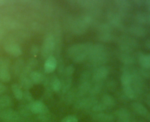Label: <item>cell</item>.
Wrapping results in <instances>:
<instances>
[{
    "instance_id": "7a4b0ae2",
    "label": "cell",
    "mask_w": 150,
    "mask_h": 122,
    "mask_svg": "<svg viewBox=\"0 0 150 122\" xmlns=\"http://www.w3.org/2000/svg\"><path fill=\"white\" fill-rule=\"evenodd\" d=\"M55 47V40L54 36L49 34L46 36L44 39L43 44L42 46L41 53L43 57L47 58L50 55H52Z\"/></svg>"
},
{
    "instance_id": "d4e9b609",
    "label": "cell",
    "mask_w": 150,
    "mask_h": 122,
    "mask_svg": "<svg viewBox=\"0 0 150 122\" xmlns=\"http://www.w3.org/2000/svg\"><path fill=\"white\" fill-rule=\"evenodd\" d=\"M51 87L53 91L59 92L62 89V82L57 77H54L52 80Z\"/></svg>"
},
{
    "instance_id": "3957f363",
    "label": "cell",
    "mask_w": 150,
    "mask_h": 122,
    "mask_svg": "<svg viewBox=\"0 0 150 122\" xmlns=\"http://www.w3.org/2000/svg\"><path fill=\"white\" fill-rule=\"evenodd\" d=\"M92 46L93 45L90 43H81L74 44L69 48L67 50V53L69 55L71 58L83 52H87L88 53L89 55Z\"/></svg>"
},
{
    "instance_id": "ffe728a7",
    "label": "cell",
    "mask_w": 150,
    "mask_h": 122,
    "mask_svg": "<svg viewBox=\"0 0 150 122\" xmlns=\"http://www.w3.org/2000/svg\"><path fill=\"white\" fill-rule=\"evenodd\" d=\"M132 82V76L128 72L124 73L121 76V82L123 87L131 86Z\"/></svg>"
},
{
    "instance_id": "d590c367",
    "label": "cell",
    "mask_w": 150,
    "mask_h": 122,
    "mask_svg": "<svg viewBox=\"0 0 150 122\" xmlns=\"http://www.w3.org/2000/svg\"><path fill=\"white\" fill-rule=\"evenodd\" d=\"M90 78V73L87 71H84L80 76V81L81 82H86V81H89V79Z\"/></svg>"
},
{
    "instance_id": "83f0119b",
    "label": "cell",
    "mask_w": 150,
    "mask_h": 122,
    "mask_svg": "<svg viewBox=\"0 0 150 122\" xmlns=\"http://www.w3.org/2000/svg\"><path fill=\"white\" fill-rule=\"evenodd\" d=\"M101 84L99 82H97V83H96L93 87L91 86V88L90 89V93L92 95H95L97 93H98L100 92V91L101 89Z\"/></svg>"
},
{
    "instance_id": "7bdbcfd3",
    "label": "cell",
    "mask_w": 150,
    "mask_h": 122,
    "mask_svg": "<svg viewBox=\"0 0 150 122\" xmlns=\"http://www.w3.org/2000/svg\"><path fill=\"white\" fill-rule=\"evenodd\" d=\"M6 90V87L4 84L0 83V94L3 93Z\"/></svg>"
},
{
    "instance_id": "8d00e7d4",
    "label": "cell",
    "mask_w": 150,
    "mask_h": 122,
    "mask_svg": "<svg viewBox=\"0 0 150 122\" xmlns=\"http://www.w3.org/2000/svg\"><path fill=\"white\" fill-rule=\"evenodd\" d=\"M115 3L118 6L123 9L128 8L129 5V4L127 1H115Z\"/></svg>"
},
{
    "instance_id": "e575fe53",
    "label": "cell",
    "mask_w": 150,
    "mask_h": 122,
    "mask_svg": "<svg viewBox=\"0 0 150 122\" xmlns=\"http://www.w3.org/2000/svg\"><path fill=\"white\" fill-rule=\"evenodd\" d=\"M74 71V68L73 66L72 65H69L64 69V75L66 76L69 77L72 75Z\"/></svg>"
},
{
    "instance_id": "9a60e30c",
    "label": "cell",
    "mask_w": 150,
    "mask_h": 122,
    "mask_svg": "<svg viewBox=\"0 0 150 122\" xmlns=\"http://www.w3.org/2000/svg\"><path fill=\"white\" fill-rule=\"evenodd\" d=\"M90 88H91V85L89 81L81 82L78 88L77 95L79 96H82L84 95H85L87 92H89Z\"/></svg>"
},
{
    "instance_id": "7402d4cb",
    "label": "cell",
    "mask_w": 150,
    "mask_h": 122,
    "mask_svg": "<svg viewBox=\"0 0 150 122\" xmlns=\"http://www.w3.org/2000/svg\"><path fill=\"white\" fill-rule=\"evenodd\" d=\"M12 102L11 97L4 95L0 96V107H8L12 105Z\"/></svg>"
},
{
    "instance_id": "484cf974",
    "label": "cell",
    "mask_w": 150,
    "mask_h": 122,
    "mask_svg": "<svg viewBox=\"0 0 150 122\" xmlns=\"http://www.w3.org/2000/svg\"><path fill=\"white\" fill-rule=\"evenodd\" d=\"M107 106L104 105L102 102L101 103H96L92 107L91 110L96 113H99L102 111H104L106 109Z\"/></svg>"
},
{
    "instance_id": "ac0fdd59",
    "label": "cell",
    "mask_w": 150,
    "mask_h": 122,
    "mask_svg": "<svg viewBox=\"0 0 150 122\" xmlns=\"http://www.w3.org/2000/svg\"><path fill=\"white\" fill-rule=\"evenodd\" d=\"M33 82L30 80V78L27 76H20V85L25 90H29L33 86Z\"/></svg>"
},
{
    "instance_id": "44dd1931",
    "label": "cell",
    "mask_w": 150,
    "mask_h": 122,
    "mask_svg": "<svg viewBox=\"0 0 150 122\" xmlns=\"http://www.w3.org/2000/svg\"><path fill=\"white\" fill-rule=\"evenodd\" d=\"M102 103L107 107H112L115 105V102L114 97L109 94H104L101 98Z\"/></svg>"
},
{
    "instance_id": "ee69618b",
    "label": "cell",
    "mask_w": 150,
    "mask_h": 122,
    "mask_svg": "<svg viewBox=\"0 0 150 122\" xmlns=\"http://www.w3.org/2000/svg\"><path fill=\"white\" fill-rule=\"evenodd\" d=\"M145 46L147 47V48L150 50V40H148L145 42Z\"/></svg>"
},
{
    "instance_id": "7dc6e473",
    "label": "cell",
    "mask_w": 150,
    "mask_h": 122,
    "mask_svg": "<svg viewBox=\"0 0 150 122\" xmlns=\"http://www.w3.org/2000/svg\"><path fill=\"white\" fill-rule=\"evenodd\" d=\"M4 4H5L4 1H0V5H2Z\"/></svg>"
},
{
    "instance_id": "6da1fadb",
    "label": "cell",
    "mask_w": 150,
    "mask_h": 122,
    "mask_svg": "<svg viewBox=\"0 0 150 122\" xmlns=\"http://www.w3.org/2000/svg\"><path fill=\"white\" fill-rule=\"evenodd\" d=\"M89 55L94 62L101 64L106 61V55L104 51V47L100 44L93 45Z\"/></svg>"
},
{
    "instance_id": "7c38bea8",
    "label": "cell",
    "mask_w": 150,
    "mask_h": 122,
    "mask_svg": "<svg viewBox=\"0 0 150 122\" xmlns=\"http://www.w3.org/2000/svg\"><path fill=\"white\" fill-rule=\"evenodd\" d=\"M114 114L115 116L121 121L129 120L131 117L130 112L127 109L124 108H120L117 109L115 110Z\"/></svg>"
},
{
    "instance_id": "bcb514c9",
    "label": "cell",
    "mask_w": 150,
    "mask_h": 122,
    "mask_svg": "<svg viewBox=\"0 0 150 122\" xmlns=\"http://www.w3.org/2000/svg\"><path fill=\"white\" fill-rule=\"evenodd\" d=\"M146 102H147V104L150 107V95H148V96H147V101H146Z\"/></svg>"
},
{
    "instance_id": "4fadbf2b",
    "label": "cell",
    "mask_w": 150,
    "mask_h": 122,
    "mask_svg": "<svg viewBox=\"0 0 150 122\" xmlns=\"http://www.w3.org/2000/svg\"><path fill=\"white\" fill-rule=\"evenodd\" d=\"M29 78L33 83L35 84L40 83L44 79L43 75L40 72L36 71H31L29 74Z\"/></svg>"
},
{
    "instance_id": "277c9868",
    "label": "cell",
    "mask_w": 150,
    "mask_h": 122,
    "mask_svg": "<svg viewBox=\"0 0 150 122\" xmlns=\"http://www.w3.org/2000/svg\"><path fill=\"white\" fill-rule=\"evenodd\" d=\"M28 106L30 111L34 114H40L49 113L47 107L42 102L39 100L32 101Z\"/></svg>"
},
{
    "instance_id": "60d3db41",
    "label": "cell",
    "mask_w": 150,
    "mask_h": 122,
    "mask_svg": "<svg viewBox=\"0 0 150 122\" xmlns=\"http://www.w3.org/2000/svg\"><path fill=\"white\" fill-rule=\"evenodd\" d=\"M50 118L49 113H44V114H40L39 115V118L41 120L45 121L49 120Z\"/></svg>"
},
{
    "instance_id": "8992f818",
    "label": "cell",
    "mask_w": 150,
    "mask_h": 122,
    "mask_svg": "<svg viewBox=\"0 0 150 122\" xmlns=\"http://www.w3.org/2000/svg\"><path fill=\"white\" fill-rule=\"evenodd\" d=\"M96 103L97 100L95 97H90L86 98H83L77 100L74 104V107L77 109H84L92 107Z\"/></svg>"
},
{
    "instance_id": "f6af8a7d",
    "label": "cell",
    "mask_w": 150,
    "mask_h": 122,
    "mask_svg": "<svg viewBox=\"0 0 150 122\" xmlns=\"http://www.w3.org/2000/svg\"><path fill=\"white\" fill-rule=\"evenodd\" d=\"M145 4L146 5L147 9L150 11V1H146L145 2Z\"/></svg>"
},
{
    "instance_id": "cb8c5ba5",
    "label": "cell",
    "mask_w": 150,
    "mask_h": 122,
    "mask_svg": "<svg viewBox=\"0 0 150 122\" xmlns=\"http://www.w3.org/2000/svg\"><path fill=\"white\" fill-rule=\"evenodd\" d=\"M123 91L124 94L127 97L131 99H133L135 98L136 93L135 92L134 89L131 86H127L123 87Z\"/></svg>"
},
{
    "instance_id": "e0dca14e",
    "label": "cell",
    "mask_w": 150,
    "mask_h": 122,
    "mask_svg": "<svg viewBox=\"0 0 150 122\" xmlns=\"http://www.w3.org/2000/svg\"><path fill=\"white\" fill-rule=\"evenodd\" d=\"M107 16L108 20L112 25L116 27H120L121 25V19L118 15L110 12L108 14Z\"/></svg>"
},
{
    "instance_id": "d6a6232c",
    "label": "cell",
    "mask_w": 150,
    "mask_h": 122,
    "mask_svg": "<svg viewBox=\"0 0 150 122\" xmlns=\"http://www.w3.org/2000/svg\"><path fill=\"white\" fill-rule=\"evenodd\" d=\"M10 64V61L5 57L0 58V69L6 68L8 69Z\"/></svg>"
},
{
    "instance_id": "4316f807",
    "label": "cell",
    "mask_w": 150,
    "mask_h": 122,
    "mask_svg": "<svg viewBox=\"0 0 150 122\" xmlns=\"http://www.w3.org/2000/svg\"><path fill=\"white\" fill-rule=\"evenodd\" d=\"M23 68V61L22 60H18L13 67L14 72L16 74H18L22 72Z\"/></svg>"
},
{
    "instance_id": "c3c4849f",
    "label": "cell",
    "mask_w": 150,
    "mask_h": 122,
    "mask_svg": "<svg viewBox=\"0 0 150 122\" xmlns=\"http://www.w3.org/2000/svg\"><path fill=\"white\" fill-rule=\"evenodd\" d=\"M121 122H131V121H130L129 120H128V121H122Z\"/></svg>"
},
{
    "instance_id": "9c48e42d",
    "label": "cell",
    "mask_w": 150,
    "mask_h": 122,
    "mask_svg": "<svg viewBox=\"0 0 150 122\" xmlns=\"http://www.w3.org/2000/svg\"><path fill=\"white\" fill-rule=\"evenodd\" d=\"M108 74V69L105 67L98 68L93 74V79L96 82H99L107 77Z\"/></svg>"
},
{
    "instance_id": "603a6c76",
    "label": "cell",
    "mask_w": 150,
    "mask_h": 122,
    "mask_svg": "<svg viewBox=\"0 0 150 122\" xmlns=\"http://www.w3.org/2000/svg\"><path fill=\"white\" fill-rule=\"evenodd\" d=\"M0 79L4 82H8L11 80V74L8 69H0Z\"/></svg>"
},
{
    "instance_id": "f1b7e54d",
    "label": "cell",
    "mask_w": 150,
    "mask_h": 122,
    "mask_svg": "<svg viewBox=\"0 0 150 122\" xmlns=\"http://www.w3.org/2000/svg\"><path fill=\"white\" fill-rule=\"evenodd\" d=\"M71 83V79L67 78L66 79V80L63 82V83H62V89L63 92H66L68 91V90L70 89V86Z\"/></svg>"
},
{
    "instance_id": "f546056e",
    "label": "cell",
    "mask_w": 150,
    "mask_h": 122,
    "mask_svg": "<svg viewBox=\"0 0 150 122\" xmlns=\"http://www.w3.org/2000/svg\"><path fill=\"white\" fill-rule=\"evenodd\" d=\"M120 59L121 61L126 64H132L134 62V58L131 57V55H127V54H123L121 56Z\"/></svg>"
},
{
    "instance_id": "836d02e7",
    "label": "cell",
    "mask_w": 150,
    "mask_h": 122,
    "mask_svg": "<svg viewBox=\"0 0 150 122\" xmlns=\"http://www.w3.org/2000/svg\"><path fill=\"white\" fill-rule=\"evenodd\" d=\"M60 122H78V119L74 115H68L64 117Z\"/></svg>"
},
{
    "instance_id": "b9f144b4",
    "label": "cell",
    "mask_w": 150,
    "mask_h": 122,
    "mask_svg": "<svg viewBox=\"0 0 150 122\" xmlns=\"http://www.w3.org/2000/svg\"><path fill=\"white\" fill-rule=\"evenodd\" d=\"M30 53L33 55L36 56L39 53L38 47L37 46H33L30 48Z\"/></svg>"
},
{
    "instance_id": "d6986e66",
    "label": "cell",
    "mask_w": 150,
    "mask_h": 122,
    "mask_svg": "<svg viewBox=\"0 0 150 122\" xmlns=\"http://www.w3.org/2000/svg\"><path fill=\"white\" fill-rule=\"evenodd\" d=\"M11 89L16 99L21 100L23 98V91L18 84L13 83L11 86Z\"/></svg>"
},
{
    "instance_id": "ab89813d",
    "label": "cell",
    "mask_w": 150,
    "mask_h": 122,
    "mask_svg": "<svg viewBox=\"0 0 150 122\" xmlns=\"http://www.w3.org/2000/svg\"><path fill=\"white\" fill-rule=\"evenodd\" d=\"M137 20L141 23H144L146 22V17L144 13H139L137 16Z\"/></svg>"
},
{
    "instance_id": "52a82bcc",
    "label": "cell",
    "mask_w": 150,
    "mask_h": 122,
    "mask_svg": "<svg viewBox=\"0 0 150 122\" xmlns=\"http://www.w3.org/2000/svg\"><path fill=\"white\" fill-rule=\"evenodd\" d=\"M6 52L14 57H19L22 53L21 47L16 43H8L4 46Z\"/></svg>"
},
{
    "instance_id": "4dcf8cb0",
    "label": "cell",
    "mask_w": 150,
    "mask_h": 122,
    "mask_svg": "<svg viewBox=\"0 0 150 122\" xmlns=\"http://www.w3.org/2000/svg\"><path fill=\"white\" fill-rule=\"evenodd\" d=\"M99 38L103 41H109L112 39V36L111 33H101L100 34Z\"/></svg>"
},
{
    "instance_id": "ba28073f",
    "label": "cell",
    "mask_w": 150,
    "mask_h": 122,
    "mask_svg": "<svg viewBox=\"0 0 150 122\" xmlns=\"http://www.w3.org/2000/svg\"><path fill=\"white\" fill-rule=\"evenodd\" d=\"M57 60L53 55H50L48 57L44 64V69L46 73H52L56 68Z\"/></svg>"
},
{
    "instance_id": "30bf717a",
    "label": "cell",
    "mask_w": 150,
    "mask_h": 122,
    "mask_svg": "<svg viewBox=\"0 0 150 122\" xmlns=\"http://www.w3.org/2000/svg\"><path fill=\"white\" fill-rule=\"evenodd\" d=\"M93 120L98 122H111L114 120V116L109 113H96L92 116Z\"/></svg>"
},
{
    "instance_id": "74e56055",
    "label": "cell",
    "mask_w": 150,
    "mask_h": 122,
    "mask_svg": "<svg viewBox=\"0 0 150 122\" xmlns=\"http://www.w3.org/2000/svg\"><path fill=\"white\" fill-rule=\"evenodd\" d=\"M37 64H38V61L34 58H31L28 61L27 65L32 69V68L35 67L37 65Z\"/></svg>"
},
{
    "instance_id": "f35d334b",
    "label": "cell",
    "mask_w": 150,
    "mask_h": 122,
    "mask_svg": "<svg viewBox=\"0 0 150 122\" xmlns=\"http://www.w3.org/2000/svg\"><path fill=\"white\" fill-rule=\"evenodd\" d=\"M23 97L26 100L29 101L30 102L32 101V94L28 90H25L24 92H23Z\"/></svg>"
},
{
    "instance_id": "5b68a950",
    "label": "cell",
    "mask_w": 150,
    "mask_h": 122,
    "mask_svg": "<svg viewBox=\"0 0 150 122\" xmlns=\"http://www.w3.org/2000/svg\"><path fill=\"white\" fill-rule=\"evenodd\" d=\"M19 117V113L12 109H6L0 111V118L5 121H16Z\"/></svg>"
},
{
    "instance_id": "5bb4252c",
    "label": "cell",
    "mask_w": 150,
    "mask_h": 122,
    "mask_svg": "<svg viewBox=\"0 0 150 122\" xmlns=\"http://www.w3.org/2000/svg\"><path fill=\"white\" fill-rule=\"evenodd\" d=\"M140 65L144 68H150V54H141L138 57Z\"/></svg>"
},
{
    "instance_id": "1f68e13d",
    "label": "cell",
    "mask_w": 150,
    "mask_h": 122,
    "mask_svg": "<svg viewBox=\"0 0 150 122\" xmlns=\"http://www.w3.org/2000/svg\"><path fill=\"white\" fill-rule=\"evenodd\" d=\"M100 33H110L112 30L111 26L108 24H103L100 26L98 29Z\"/></svg>"
},
{
    "instance_id": "2e32d148",
    "label": "cell",
    "mask_w": 150,
    "mask_h": 122,
    "mask_svg": "<svg viewBox=\"0 0 150 122\" xmlns=\"http://www.w3.org/2000/svg\"><path fill=\"white\" fill-rule=\"evenodd\" d=\"M129 32L131 34L136 36L142 37L145 35V29L140 26H132L129 28Z\"/></svg>"
},
{
    "instance_id": "8fae6325",
    "label": "cell",
    "mask_w": 150,
    "mask_h": 122,
    "mask_svg": "<svg viewBox=\"0 0 150 122\" xmlns=\"http://www.w3.org/2000/svg\"><path fill=\"white\" fill-rule=\"evenodd\" d=\"M131 107L137 114L142 116H149V112L147 109L139 102H133L131 104Z\"/></svg>"
},
{
    "instance_id": "681fc988",
    "label": "cell",
    "mask_w": 150,
    "mask_h": 122,
    "mask_svg": "<svg viewBox=\"0 0 150 122\" xmlns=\"http://www.w3.org/2000/svg\"><path fill=\"white\" fill-rule=\"evenodd\" d=\"M149 20H150V15H149Z\"/></svg>"
}]
</instances>
